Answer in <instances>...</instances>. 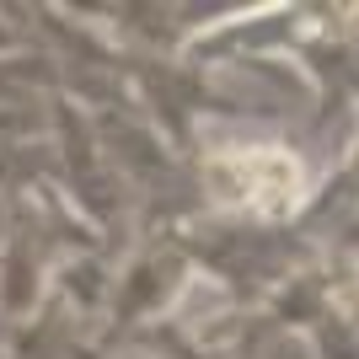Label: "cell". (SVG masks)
Listing matches in <instances>:
<instances>
[]
</instances>
